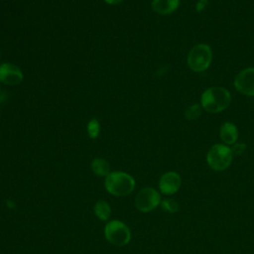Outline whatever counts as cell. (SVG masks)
Wrapping results in <instances>:
<instances>
[{
  "label": "cell",
  "mask_w": 254,
  "mask_h": 254,
  "mask_svg": "<svg viewBox=\"0 0 254 254\" xmlns=\"http://www.w3.org/2000/svg\"><path fill=\"white\" fill-rule=\"evenodd\" d=\"M212 50L208 44L199 43L194 45L189 52L187 64L190 70L202 72L206 70L212 63Z\"/></svg>",
  "instance_id": "3957f363"
},
{
  "label": "cell",
  "mask_w": 254,
  "mask_h": 254,
  "mask_svg": "<svg viewBox=\"0 0 254 254\" xmlns=\"http://www.w3.org/2000/svg\"><path fill=\"white\" fill-rule=\"evenodd\" d=\"M230 147H231L233 156H239L242 153H244V151L246 150V144L243 142H236L235 144H233Z\"/></svg>",
  "instance_id": "e0dca14e"
},
{
  "label": "cell",
  "mask_w": 254,
  "mask_h": 254,
  "mask_svg": "<svg viewBox=\"0 0 254 254\" xmlns=\"http://www.w3.org/2000/svg\"><path fill=\"white\" fill-rule=\"evenodd\" d=\"M181 0H152L151 8L159 15H170L178 10Z\"/></svg>",
  "instance_id": "8fae6325"
},
{
  "label": "cell",
  "mask_w": 254,
  "mask_h": 254,
  "mask_svg": "<svg viewBox=\"0 0 254 254\" xmlns=\"http://www.w3.org/2000/svg\"><path fill=\"white\" fill-rule=\"evenodd\" d=\"M104 236L109 243L121 247L130 242L131 230L121 220H110L105 224Z\"/></svg>",
  "instance_id": "5b68a950"
},
{
  "label": "cell",
  "mask_w": 254,
  "mask_h": 254,
  "mask_svg": "<svg viewBox=\"0 0 254 254\" xmlns=\"http://www.w3.org/2000/svg\"><path fill=\"white\" fill-rule=\"evenodd\" d=\"M231 147L222 143L212 145L206 153V163L215 172H222L228 169L233 160Z\"/></svg>",
  "instance_id": "277c9868"
},
{
  "label": "cell",
  "mask_w": 254,
  "mask_h": 254,
  "mask_svg": "<svg viewBox=\"0 0 254 254\" xmlns=\"http://www.w3.org/2000/svg\"><path fill=\"white\" fill-rule=\"evenodd\" d=\"M93 174L97 177H106L110 173L109 163L103 158H95L90 164Z\"/></svg>",
  "instance_id": "7c38bea8"
},
{
  "label": "cell",
  "mask_w": 254,
  "mask_h": 254,
  "mask_svg": "<svg viewBox=\"0 0 254 254\" xmlns=\"http://www.w3.org/2000/svg\"><path fill=\"white\" fill-rule=\"evenodd\" d=\"M161 200V194L156 189L146 187L137 192L135 206L141 212H150L160 205Z\"/></svg>",
  "instance_id": "8992f818"
},
{
  "label": "cell",
  "mask_w": 254,
  "mask_h": 254,
  "mask_svg": "<svg viewBox=\"0 0 254 254\" xmlns=\"http://www.w3.org/2000/svg\"><path fill=\"white\" fill-rule=\"evenodd\" d=\"M218 134L221 143L227 146H232L233 144H235L239 137L237 126L230 121H225L220 125Z\"/></svg>",
  "instance_id": "30bf717a"
},
{
  "label": "cell",
  "mask_w": 254,
  "mask_h": 254,
  "mask_svg": "<svg viewBox=\"0 0 254 254\" xmlns=\"http://www.w3.org/2000/svg\"><path fill=\"white\" fill-rule=\"evenodd\" d=\"M206 5H207V0H198L196 2L195 9H196L197 12H200V11H202L206 7Z\"/></svg>",
  "instance_id": "ac0fdd59"
},
{
  "label": "cell",
  "mask_w": 254,
  "mask_h": 254,
  "mask_svg": "<svg viewBox=\"0 0 254 254\" xmlns=\"http://www.w3.org/2000/svg\"><path fill=\"white\" fill-rule=\"evenodd\" d=\"M231 103V93L222 86H210L200 95V106L208 113H219L228 108Z\"/></svg>",
  "instance_id": "6da1fadb"
},
{
  "label": "cell",
  "mask_w": 254,
  "mask_h": 254,
  "mask_svg": "<svg viewBox=\"0 0 254 254\" xmlns=\"http://www.w3.org/2000/svg\"><path fill=\"white\" fill-rule=\"evenodd\" d=\"M202 108L200 106V104H191L190 106H188V108L185 111V118L188 120H194L197 119L200 114H201Z\"/></svg>",
  "instance_id": "2e32d148"
},
{
  "label": "cell",
  "mask_w": 254,
  "mask_h": 254,
  "mask_svg": "<svg viewBox=\"0 0 254 254\" xmlns=\"http://www.w3.org/2000/svg\"><path fill=\"white\" fill-rule=\"evenodd\" d=\"M160 205L165 211H167L169 213H176L180 208L178 201L171 197H166V198L162 199Z\"/></svg>",
  "instance_id": "9a60e30c"
},
{
  "label": "cell",
  "mask_w": 254,
  "mask_h": 254,
  "mask_svg": "<svg viewBox=\"0 0 254 254\" xmlns=\"http://www.w3.org/2000/svg\"><path fill=\"white\" fill-rule=\"evenodd\" d=\"M24 78L21 68L12 63L0 64V82L6 85L15 86L22 82Z\"/></svg>",
  "instance_id": "9c48e42d"
},
{
  "label": "cell",
  "mask_w": 254,
  "mask_h": 254,
  "mask_svg": "<svg viewBox=\"0 0 254 254\" xmlns=\"http://www.w3.org/2000/svg\"><path fill=\"white\" fill-rule=\"evenodd\" d=\"M182 187V177L175 171L164 173L158 182V188L161 193L173 195L179 191Z\"/></svg>",
  "instance_id": "ba28073f"
},
{
  "label": "cell",
  "mask_w": 254,
  "mask_h": 254,
  "mask_svg": "<svg viewBox=\"0 0 254 254\" xmlns=\"http://www.w3.org/2000/svg\"><path fill=\"white\" fill-rule=\"evenodd\" d=\"M234 88L246 96H254V66L241 69L234 77Z\"/></svg>",
  "instance_id": "52a82bcc"
},
{
  "label": "cell",
  "mask_w": 254,
  "mask_h": 254,
  "mask_svg": "<svg viewBox=\"0 0 254 254\" xmlns=\"http://www.w3.org/2000/svg\"><path fill=\"white\" fill-rule=\"evenodd\" d=\"M107 4H109V5H116V4H119V3H121L122 1H124V0H104Z\"/></svg>",
  "instance_id": "d6986e66"
},
{
  "label": "cell",
  "mask_w": 254,
  "mask_h": 254,
  "mask_svg": "<svg viewBox=\"0 0 254 254\" xmlns=\"http://www.w3.org/2000/svg\"><path fill=\"white\" fill-rule=\"evenodd\" d=\"M134 178L128 173L115 171L110 172L104 180V188L107 192L115 196H125L130 194L135 189Z\"/></svg>",
  "instance_id": "7a4b0ae2"
},
{
  "label": "cell",
  "mask_w": 254,
  "mask_h": 254,
  "mask_svg": "<svg viewBox=\"0 0 254 254\" xmlns=\"http://www.w3.org/2000/svg\"><path fill=\"white\" fill-rule=\"evenodd\" d=\"M93 211H94L95 216L98 219H100L102 221H106L110 217L111 207L107 201L100 199L95 202V204L93 206Z\"/></svg>",
  "instance_id": "4fadbf2b"
},
{
  "label": "cell",
  "mask_w": 254,
  "mask_h": 254,
  "mask_svg": "<svg viewBox=\"0 0 254 254\" xmlns=\"http://www.w3.org/2000/svg\"><path fill=\"white\" fill-rule=\"evenodd\" d=\"M87 135L90 139H96L100 133V124L96 118H92L88 121L86 126Z\"/></svg>",
  "instance_id": "5bb4252c"
},
{
  "label": "cell",
  "mask_w": 254,
  "mask_h": 254,
  "mask_svg": "<svg viewBox=\"0 0 254 254\" xmlns=\"http://www.w3.org/2000/svg\"><path fill=\"white\" fill-rule=\"evenodd\" d=\"M0 94H1V86H0Z\"/></svg>",
  "instance_id": "ffe728a7"
}]
</instances>
